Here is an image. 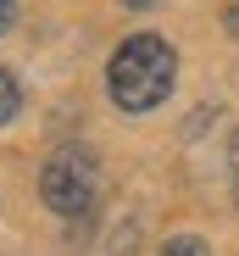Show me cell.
Instances as JSON below:
<instances>
[{"mask_svg":"<svg viewBox=\"0 0 239 256\" xmlns=\"http://www.w3.org/2000/svg\"><path fill=\"white\" fill-rule=\"evenodd\" d=\"M178 84V50L162 34H128L106 62V95L117 112H156Z\"/></svg>","mask_w":239,"mask_h":256,"instance_id":"cell-1","label":"cell"},{"mask_svg":"<svg viewBox=\"0 0 239 256\" xmlns=\"http://www.w3.org/2000/svg\"><path fill=\"white\" fill-rule=\"evenodd\" d=\"M39 200H45L56 218H89L100 200V162L84 145H61L45 156L39 167Z\"/></svg>","mask_w":239,"mask_h":256,"instance_id":"cell-2","label":"cell"},{"mask_svg":"<svg viewBox=\"0 0 239 256\" xmlns=\"http://www.w3.org/2000/svg\"><path fill=\"white\" fill-rule=\"evenodd\" d=\"M17 112H22V84H17L11 67H0V128H6Z\"/></svg>","mask_w":239,"mask_h":256,"instance_id":"cell-3","label":"cell"},{"mask_svg":"<svg viewBox=\"0 0 239 256\" xmlns=\"http://www.w3.org/2000/svg\"><path fill=\"white\" fill-rule=\"evenodd\" d=\"M156 256H212V245H206L201 234H173V240L156 250Z\"/></svg>","mask_w":239,"mask_h":256,"instance_id":"cell-4","label":"cell"},{"mask_svg":"<svg viewBox=\"0 0 239 256\" xmlns=\"http://www.w3.org/2000/svg\"><path fill=\"white\" fill-rule=\"evenodd\" d=\"M123 6H128V12H150V6H156V0H123Z\"/></svg>","mask_w":239,"mask_h":256,"instance_id":"cell-8","label":"cell"},{"mask_svg":"<svg viewBox=\"0 0 239 256\" xmlns=\"http://www.w3.org/2000/svg\"><path fill=\"white\" fill-rule=\"evenodd\" d=\"M228 167H234V190H239V134H234V145H228Z\"/></svg>","mask_w":239,"mask_h":256,"instance_id":"cell-7","label":"cell"},{"mask_svg":"<svg viewBox=\"0 0 239 256\" xmlns=\"http://www.w3.org/2000/svg\"><path fill=\"white\" fill-rule=\"evenodd\" d=\"M11 22H17V0H0V34H11Z\"/></svg>","mask_w":239,"mask_h":256,"instance_id":"cell-6","label":"cell"},{"mask_svg":"<svg viewBox=\"0 0 239 256\" xmlns=\"http://www.w3.org/2000/svg\"><path fill=\"white\" fill-rule=\"evenodd\" d=\"M223 28H228V39L239 45V0H228V12H223Z\"/></svg>","mask_w":239,"mask_h":256,"instance_id":"cell-5","label":"cell"}]
</instances>
